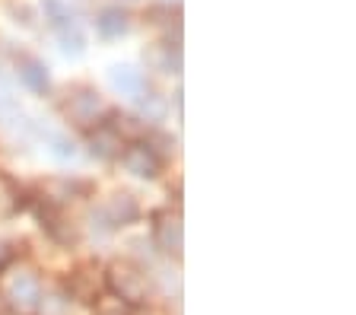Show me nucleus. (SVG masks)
<instances>
[{
    "label": "nucleus",
    "instance_id": "1",
    "mask_svg": "<svg viewBox=\"0 0 356 315\" xmlns=\"http://www.w3.org/2000/svg\"><path fill=\"white\" fill-rule=\"evenodd\" d=\"M0 296L16 315H35L42 306V280L29 268L0 270Z\"/></svg>",
    "mask_w": 356,
    "mask_h": 315
},
{
    "label": "nucleus",
    "instance_id": "2",
    "mask_svg": "<svg viewBox=\"0 0 356 315\" xmlns=\"http://www.w3.org/2000/svg\"><path fill=\"white\" fill-rule=\"evenodd\" d=\"M105 286L115 300H121L124 306H140L149 296V277L140 264L134 261H115L108 264V274H105Z\"/></svg>",
    "mask_w": 356,
    "mask_h": 315
},
{
    "label": "nucleus",
    "instance_id": "3",
    "mask_svg": "<svg viewBox=\"0 0 356 315\" xmlns=\"http://www.w3.org/2000/svg\"><path fill=\"white\" fill-rule=\"evenodd\" d=\"M121 163H124V169L131 175H137V179H156L163 159H159V153H156L147 140H140V143H131V147L121 150Z\"/></svg>",
    "mask_w": 356,
    "mask_h": 315
},
{
    "label": "nucleus",
    "instance_id": "4",
    "mask_svg": "<svg viewBox=\"0 0 356 315\" xmlns=\"http://www.w3.org/2000/svg\"><path fill=\"white\" fill-rule=\"evenodd\" d=\"M108 83L115 92L131 96V99H143V92H147V76H143V70L131 67V64H115V67L108 70Z\"/></svg>",
    "mask_w": 356,
    "mask_h": 315
},
{
    "label": "nucleus",
    "instance_id": "5",
    "mask_svg": "<svg viewBox=\"0 0 356 315\" xmlns=\"http://www.w3.org/2000/svg\"><path fill=\"white\" fill-rule=\"evenodd\" d=\"M16 76H19V83L26 86L29 92H48V86H51V76H48V67H44L38 58H29V54H22L19 60H16Z\"/></svg>",
    "mask_w": 356,
    "mask_h": 315
},
{
    "label": "nucleus",
    "instance_id": "6",
    "mask_svg": "<svg viewBox=\"0 0 356 315\" xmlns=\"http://www.w3.org/2000/svg\"><path fill=\"white\" fill-rule=\"evenodd\" d=\"M156 242H159V248L163 252H169V255H181V217L178 213H159L156 217Z\"/></svg>",
    "mask_w": 356,
    "mask_h": 315
},
{
    "label": "nucleus",
    "instance_id": "7",
    "mask_svg": "<svg viewBox=\"0 0 356 315\" xmlns=\"http://www.w3.org/2000/svg\"><path fill=\"white\" fill-rule=\"evenodd\" d=\"M137 213H140V207H137V201H134L131 195H115V197H111V201L102 207V217L108 220V229L134 223V220H137Z\"/></svg>",
    "mask_w": 356,
    "mask_h": 315
},
{
    "label": "nucleus",
    "instance_id": "8",
    "mask_svg": "<svg viewBox=\"0 0 356 315\" xmlns=\"http://www.w3.org/2000/svg\"><path fill=\"white\" fill-rule=\"evenodd\" d=\"M121 150H124V137L111 128V124H102L92 134V140H89V153L99 159H115V156H121Z\"/></svg>",
    "mask_w": 356,
    "mask_h": 315
},
{
    "label": "nucleus",
    "instance_id": "9",
    "mask_svg": "<svg viewBox=\"0 0 356 315\" xmlns=\"http://www.w3.org/2000/svg\"><path fill=\"white\" fill-rule=\"evenodd\" d=\"M67 112H70V118H74V121H80V124H89V121H96L99 92L80 90L76 96H70V102H67Z\"/></svg>",
    "mask_w": 356,
    "mask_h": 315
},
{
    "label": "nucleus",
    "instance_id": "10",
    "mask_svg": "<svg viewBox=\"0 0 356 315\" xmlns=\"http://www.w3.org/2000/svg\"><path fill=\"white\" fill-rule=\"evenodd\" d=\"M127 26H131L127 23V13L118 10V7H108L96 16V32L102 38H121L127 32Z\"/></svg>",
    "mask_w": 356,
    "mask_h": 315
},
{
    "label": "nucleus",
    "instance_id": "11",
    "mask_svg": "<svg viewBox=\"0 0 356 315\" xmlns=\"http://www.w3.org/2000/svg\"><path fill=\"white\" fill-rule=\"evenodd\" d=\"M44 7V19L54 26V29H70V26H76V19H74V10L67 7L64 0H44L42 3Z\"/></svg>",
    "mask_w": 356,
    "mask_h": 315
},
{
    "label": "nucleus",
    "instance_id": "12",
    "mask_svg": "<svg viewBox=\"0 0 356 315\" xmlns=\"http://www.w3.org/2000/svg\"><path fill=\"white\" fill-rule=\"evenodd\" d=\"M44 147H48V153H51L54 159H60V163H67V159H74L76 156V147L74 140L67 134H58V131H44Z\"/></svg>",
    "mask_w": 356,
    "mask_h": 315
},
{
    "label": "nucleus",
    "instance_id": "13",
    "mask_svg": "<svg viewBox=\"0 0 356 315\" xmlns=\"http://www.w3.org/2000/svg\"><path fill=\"white\" fill-rule=\"evenodd\" d=\"M58 38H60V51H64L67 58H80V54L86 51V35L80 32V26L60 29V32H58Z\"/></svg>",
    "mask_w": 356,
    "mask_h": 315
},
{
    "label": "nucleus",
    "instance_id": "14",
    "mask_svg": "<svg viewBox=\"0 0 356 315\" xmlns=\"http://www.w3.org/2000/svg\"><path fill=\"white\" fill-rule=\"evenodd\" d=\"M16 207H19V191L13 188V181L7 175H0V220L10 217Z\"/></svg>",
    "mask_w": 356,
    "mask_h": 315
},
{
    "label": "nucleus",
    "instance_id": "15",
    "mask_svg": "<svg viewBox=\"0 0 356 315\" xmlns=\"http://www.w3.org/2000/svg\"><path fill=\"white\" fill-rule=\"evenodd\" d=\"M96 312L99 315H131V306H124L121 300H115V296H99L96 300Z\"/></svg>",
    "mask_w": 356,
    "mask_h": 315
},
{
    "label": "nucleus",
    "instance_id": "16",
    "mask_svg": "<svg viewBox=\"0 0 356 315\" xmlns=\"http://www.w3.org/2000/svg\"><path fill=\"white\" fill-rule=\"evenodd\" d=\"M7 261H10V252H7V245H3V242H0V270L7 268Z\"/></svg>",
    "mask_w": 356,
    "mask_h": 315
}]
</instances>
